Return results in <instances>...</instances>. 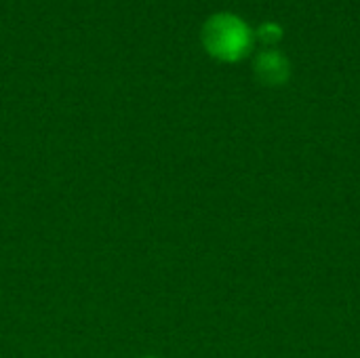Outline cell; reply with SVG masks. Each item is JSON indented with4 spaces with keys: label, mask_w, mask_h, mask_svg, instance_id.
Returning <instances> with one entry per match:
<instances>
[{
    "label": "cell",
    "mask_w": 360,
    "mask_h": 358,
    "mask_svg": "<svg viewBox=\"0 0 360 358\" xmlns=\"http://www.w3.org/2000/svg\"><path fill=\"white\" fill-rule=\"evenodd\" d=\"M255 32L236 13L219 11L207 17L200 30V42L205 51L224 63H236L245 59L253 46Z\"/></svg>",
    "instance_id": "6da1fadb"
},
{
    "label": "cell",
    "mask_w": 360,
    "mask_h": 358,
    "mask_svg": "<svg viewBox=\"0 0 360 358\" xmlns=\"http://www.w3.org/2000/svg\"><path fill=\"white\" fill-rule=\"evenodd\" d=\"M255 36L262 38V42H266V44H274V42H278L283 38V27L278 23L268 21V23H262L259 25V30L255 32Z\"/></svg>",
    "instance_id": "3957f363"
},
{
    "label": "cell",
    "mask_w": 360,
    "mask_h": 358,
    "mask_svg": "<svg viewBox=\"0 0 360 358\" xmlns=\"http://www.w3.org/2000/svg\"><path fill=\"white\" fill-rule=\"evenodd\" d=\"M253 72H255L259 82H264L268 87H281L291 76V63L281 51L268 49V51H262L255 57Z\"/></svg>",
    "instance_id": "7a4b0ae2"
}]
</instances>
